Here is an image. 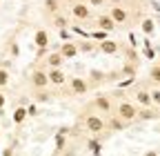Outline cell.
<instances>
[{
  "instance_id": "cell-29",
  "label": "cell",
  "mask_w": 160,
  "mask_h": 156,
  "mask_svg": "<svg viewBox=\"0 0 160 156\" xmlns=\"http://www.w3.org/2000/svg\"><path fill=\"white\" fill-rule=\"evenodd\" d=\"M151 103L153 105H160V89H153L151 91Z\"/></svg>"
},
{
  "instance_id": "cell-21",
  "label": "cell",
  "mask_w": 160,
  "mask_h": 156,
  "mask_svg": "<svg viewBox=\"0 0 160 156\" xmlns=\"http://www.w3.org/2000/svg\"><path fill=\"white\" fill-rule=\"evenodd\" d=\"M65 149V134H56V154H60V152H62Z\"/></svg>"
},
{
  "instance_id": "cell-5",
  "label": "cell",
  "mask_w": 160,
  "mask_h": 156,
  "mask_svg": "<svg viewBox=\"0 0 160 156\" xmlns=\"http://www.w3.org/2000/svg\"><path fill=\"white\" fill-rule=\"evenodd\" d=\"M91 107L93 109H98V112H102V114H109L111 112V107H113V103H111V96H96L93 98V103H91Z\"/></svg>"
},
{
  "instance_id": "cell-13",
  "label": "cell",
  "mask_w": 160,
  "mask_h": 156,
  "mask_svg": "<svg viewBox=\"0 0 160 156\" xmlns=\"http://www.w3.org/2000/svg\"><path fill=\"white\" fill-rule=\"evenodd\" d=\"M96 25H98V29H102V31H113L116 29V23H113L111 16H100L96 20Z\"/></svg>"
},
{
  "instance_id": "cell-26",
  "label": "cell",
  "mask_w": 160,
  "mask_h": 156,
  "mask_svg": "<svg viewBox=\"0 0 160 156\" xmlns=\"http://www.w3.org/2000/svg\"><path fill=\"white\" fill-rule=\"evenodd\" d=\"M78 51H93V43H89V40H82V43H80L78 45Z\"/></svg>"
},
{
  "instance_id": "cell-24",
  "label": "cell",
  "mask_w": 160,
  "mask_h": 156,
  "mask_svg": "<svg viewBox=\"0 0 160 156\" xmlns=\"http://www.w3.org/2000/svg\"><path fill=\"white\" fill-rule=\"evenodd\" d=\"M38 114H40V112H38V105H36V103H29V105H27V118H29V116H31V118H36Z\"/></svg>"
},
{
  "instance_id": "cell-4",
  "label": "cell",
  "mask_w": 160,
  "mask_h": 156,
  "mask_svg": "<svg viewBox=\"0 0 160 156\" xmlns=\"http://www.w3.org/2000/svg\"><path fill=\"white\" fill-rule=\"evenodd\" d=\"M69 89H71V94H73V96H82V94H87V91H89V83L85 81V78L73 76V78H69Z\"/></svg>"
},
{
  "instance_id": "cell-8",
  "label": "cell",
  "mask_w": 160,
  "mask_h": 156,
  "mask_svg": "<svg viewBox=\"0 0 160 156\" xmlns=\"http://www.w3.org/2000/svg\"><path fill=\"white\" fill-rule=\"evenodd\" d=\"M71 13H73V18H78V20H87V18L91 16V9L87 5H82V3H73Z\"/></svg>"
},
{
  "instance_id": "cell-32",
  "label": "cell",
  "mask_w": 160,
  "mask_h": 156,
  "mask_svg": "<svg viewBox=\"0 0 160 156\" xmlns=\"http://www.w3.org/2000/svg\"><path fill=\"white\" fill-rule=\"evenodd\" d=\"M145 56H147V58H151V60H153V49H151V47H145Z\"/></svg>"
},
{
  "instance_id": "cell-28",
  "label": "cell",
  "mask_w": 160,
  "mask_h": 156,
  "mask_svg": "<svg viewBox=\"0 0 160 156\" xmlns=\"http://www.w3.org/2000/svg\"><path fill=\"white\" fill-rule=\"evenodd\" d=\"M91 38H96V40L102 43V40H107V31H102V29H100V31H93V34H91Z\"/></svg>"
},
{
  "instance_id": "cell-6",
  "label": "cell",
  "mask_w": 160,
  "mask_h": 156,
  "mask_svg": "<svg viewBox=\"0 0 160 156\" xmlns=\"http://www.w3.org/2000/svg\"><path fill=\"white\" fill-rule=\"evenodd\" d=\"M58 51H60V56H62L65 60H71V58H76V56H78V43H73V40L62 43Z\"/></svg>"
},
{
  "instance_id": "cell-7",
  "label": "cell",
  "mask_w": 160,
  "mask_h": 156,
  "mask_svg": "<svg viewBox=\"0 0 160 156\" xmlns=\"http://www.w3.org/2000/svg\"><path fill=\"white\" fill-rule=\"evenodd\" d=\"M47 76H49V85H53V87H60V85L67 83V76L62 69H49Z\"/></svg>"
},
{
  "instance_id": "cell-20",
  "label": "cell",
  "mask_w": 160,
  "mask_h": 156,
  "mask_svg": "<svg viewBox=\"0 0 160 156\" xmlns=\"http://www.w3.org/2000/svg\"><path fill=\"white\" fill-rule=\"evenodd\" d=\"M149 81H151V83H156V85H160V63H158V65H153V67L149 69Z\"/></svg>"
},
{
  "instance_id": "cell-15",
  "label": "cell",
  "mask_w": 160,
  "mask_h": 156,
  "mask_svg": "<svg viewBox=\"0 0 160 156\" xmlns=\"http://www.w3.org/2000/svg\"><path fill=\"white\" fill-rule=\"evenodd\" d=\"M25 121H27V107L18 105V107L13 109V123H16V125H22Z\"/></svg>"
},
{
  "instance_id": "cell-31",
  "label": "cell",
  "mask_w": 160,
  "mask_h": 156,
  "mask_svg": "<svg viewBox=\"0 0 160 156\" xmlns=\"http://www.w3.org/2000/svg\"><path fill=\"white\" fill-rule=\"evenodd\" d=\"M5 105H7V98H5V94L0 91V109H5Z\"/></svg>"
},
{
  "instance_id": "cell-17",
  "label": "cell",
  "mask_w": 160,
  "mask_h": 156,
  "mask_svg": "<svg viewBox=\"0 0 160 156\" xmlns=\"http://www.w3.org/2000/svg\"><path fill=\"white\" fill-rule=\"evenodd\" d=\"M87 147H89V152H91L93 156H100V152H102V143H100V138H98V136H93V138H89Z\"/></svg>"
},
{
  "instance_id": "cell-1",
  "label": "cell",
  "mask_w": 160,
  "mask_h": 156,
  "mask_svg": "<svg viewBox=\"0 0 160 156\" xmlns=\"http://www.w3.org/2000/svg\"><path fill=\"white\" fill-rule=\"evenodd\" d=\"M118 118H122L125 123H131V121H136V116H138V107L133 105V103H127V101H122L118 105Z\"/></svg>"
},
{
  "instance_id": "cell-9",
  "label": "cell",
  "mask_w": 160,
  "mask_h": 156,
  "mask_svg": "<svg viewBox=\"0 0 160 156\" xmlns=\"http://www.w3.org/2000/svg\"><path fill=\"white\" fill-rule=\"evenodd\" d=\"M136 103L140 105V107H151L153 103H151V91H147V89H138L136 91Z\"/></svg>"
},
{
  "instance_id": "cell-18",
  "label": "cell",
  "mask_w": 160,
  "mask_h": 156,
  "mask_svg": "<svg viewBox=\"0 0 160 156\" xmlns=\"http://www.w3.org/2000/svg\"><path fill=\"white\" fill-rule=\"evenodd\" d=\"M100 51H102V54H116L118 51V43H113V40L107 38V40L100 43Z\"/></svg>"
},
{
  "instance_id": "cell-19",
  "label": "cell",
  "mask_w": 160,
  "mask_h": 156,
  "mask_svg": "<svg viewBox=\"0 0 160 156\" xmlns=\"http://www.w3.org/2000/svg\"><path fill=\"white\" fill-rule=\"evenodd\" d=\"M36 103H49L51 101V94L47 91V89H36Z\"/></svg>"
},
{
  "instance_id": "cell-36",
  "label": "cell",
  "mask_w": 160,
  "mask_h": 156,
  "mask_svg": "<svg viewBox=\"0 0 160 156\" xmlns=\"http://www.w3.org/2000/svg\"><path fill=\"white\" fill-rule=\"evenodd\" d=\"M0 138H2V127H0Z\"/></svg>"
},
{
  "instance_id": "cell-25",
  "label": "cell",
  "mask_w": 160,
  "mask_h": 156,
  "mask_svg": "<svg viewBox=\"0 0 160 156\" xmlns=\"http://www.w3.org/2000/svg\"><path fill=\"white\" fill-rule=\"evenodd\" d=\"M53 25H56L58 29H65V27H67V20H65L62 16H58V13H56V16H53Z\"/></svg>"
},
{
  "instance_id": "cell-2",
  "label": "cell",
  "mask_w": 160,
  "mask_h": 156,
  "mask_svg": "<svg viewBox=\"0 0 160 156\" xmlns=\"http://www.w3.org/2000/svg\"><path fill=\"white\" fill-rule=\"evenodd\" d=\"M85 127H87L93 136H98L100 132H105V127H107V125H105V121L100 118L98 114H89L87 118H85Z\"/></svg>"
},
{
  "instance_id": "cell-14",
  "label": "cell",
  "mask_w": 160,
  "mask_h": 156,
  "mask_svg": "<svg viewBox=\"0 0 160 156\" xmlns=\"http://www.w3.org/2000/svg\"><path fill=\"white\" fill-rule=\"evenodd\" d=\"M105 125H107L111 132H122V129L127 127V123H125L122 118H118V116H111L109 121H105Z\"/></svg>"
},
{
  "instance_id": "cell-23",
  "label": "cell",
  "mask_w": 160,
  "mask_h": 156,
  "mask_svg": "<svg viewBox=\"0 0 160 156\" xmlns=\"http://www.w3.org/2000/svg\"><path fill=\"white\" fill-rule=\"evenodd\" d=\"M45 7H47V11L49 13H58V3H56V0H45Z\"/></svg>"
},
{
  "instance_id": "cell-16",
  "label": "cell",
  "mask_w": 160,
  "mask_h": 156,
  "mask_svg": "<svg viewBox=\"0 0 160 156\" xmlns=\"http://www.w3.org/2000/svg\"><path fill=\"white\" fill-rule=\"evenodd\" d=\"M111 18L113 23H127V11L122 7H111Z\"/></svg>"
},
{
  "instance_id": "cell-10",
  "label": "cell",
  "mask_w": 160,
  "mask_h": 156,
  "mask_svg": "<svg viewBox=\"0 0 160 156\" xmlns=\"http://www.w3.org/2000/svg\"><path fill=\"white\" fill-rule=\"evenodd\" d=\"M62 63H65V58L60 56V51H49V54H47V65H49V69H60V67H62Z\"/></svg>"
},
{
  "instance_id": "cell-3",
  "label": "cell",
  "mask_w": 160,
  "mask_h": 156,
  "mask_svg": "<svg viewBox=\"0 0 160 156\" xmlns=\"http://www.w3.org/2000/svg\"><path fill=\"white\" fill-rule=\"evenodd\" d=\"M31 87L33 89H47L49 87V76L42 69H33L31 71Z\"/></svg>"
},
{
  "instance_id": "cell-34",
  "label": "cell",
  "mask_w": 160,
  "mask_h": 156,
  "mask_svg": "<svg viewBox=\"0 0 160 156\" xmlns=\"http://www.w3.org/2000/svg\"><path fill=\"white\" fill-rule=\"evenodd\" d=\"M142 156H158V152H156V149H149V152H147V154H142Z\"/></svg>"
},
{
  "instance_id": "cell-35",
  "label": "cell",
  "mask_w": 160,
  "mask_h": 156,
  "mask_svg": "<svg viewBox=\"0 0 160 156\" xmlns=\"http://www.w3.org/2000/svg\"><path fill=\"white\" fill-rule=\"evenodd\" d=\"M11 152H13V147H7V149H5V154H2V156H11Z\"/></svg>"
},
{
  "instance_id": "cell-33",
  "label": "cell",
  "mask_w": 160,
  "mask_h": 156,
  "mask_svg": "<svg viewBox=\"0 0 160 156\" xmlns=\"http://www.w3.org/2000/svg\"><path fill=\"white\" fill-rule=\"evenodd\" d=\"M89 3H91L93 7H100V5H102V3H105V0H89Z\"/></svg>"
},
{
  "instance_id": "cell-12",
  "label": "cell",
  "mask_w": 160,
  "mask_h": 156,
  "mask_svg": "<svg viewBox=\"0 0 160 156\" xmlns=\"http://www.w3.org/2000/svg\"><path fill=\"white\" fill-rule=\"evenodd\" d=\"M33 43H36V47H38V49L49 47V34H47L45 29H38V31H36V36H33Z\"/></svg>"
},
{
  "instance_id": "cell-30",
  "label": "cell",
  "mask_w": 160,
  "mask_h": 156,
  "mask_svg": "<svg viewBox=\"0 0 160 156\" xmlns=\"http://www.w3.org/2000/svg\"><path fill=\"white\" fill-rule=\"evenodd\" d=\"M60 154H62V156H76V149H62V152H60Z\"/></svg>"
},
{
  "instance_id": "cell-37",
  "label": "cell",
  "mask_w": 160,
  "mask_h": 156,
  "mask_svg": "<svg viewBox=\"0 0 160 156\" xmlns=\"http://www.w3.org/2000/svg\"><path fill=\"white\" fill-rule=\"evenodd\" d=\"M73 3H76V0H73Z\"/></svg>"
},
{
  "instance_id": "cell-27",
  "label": "cell",
  "mask_w": 160,
  "mask_h": 156,
  "mask_svg": "<svg viewBox=\"0 0 160 156\" xmlns=\"http://www.w3.org/2000/svg\"><path fill=\"white\" fill-rule=\"evenodd\" d=\"M153 29H156V27H153V20H145V23H142V31H145V34H153Z\"/></svg>"
},
{
  "instance_id": "cell-22",
  "label": "cell",
  "mask_w": 160,
  "mask_h": 156,
  "mask_svg": "<svg viewBox=\"0 0 160 156\" xmlns=\"http://www.w3.org/2000/svg\"><path fill=\"white\" fill-rule=\"evenodd\" d=\"M9 85V71L2 67V69H0V87H7Z\"/></svg>"
},
{
  "instance_id": "cell-11",
  "label": "cell",
  "mask_w": 160,
  "mask_h": 156,
  "mask_svg": "<svg viewBox=\"0 0 160 156\" xmlns=\"http://www.w3.org/2000/svg\"><path fill=\"white\" fill-rule=\"evenodd\" d=\"M158 116H160L158 109H153V107H142V109H138V116H136V118H140V121H156Z\"/></svg>"
}]
</instances>
